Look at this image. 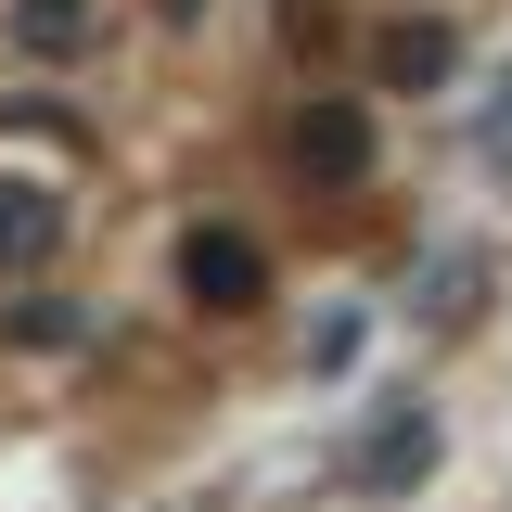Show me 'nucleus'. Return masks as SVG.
<instances>
[{
  "label": "nucleus",
  "mask_w": 512,
  "mask_h": 512,
  "mask_svg": "<svg viewBox=\"0 0 512 512\" xmlns=\"http://www.w3.org/2000/svg\"><path fill=\"white\" fill-rule=\"evenodd\" d=\"M423 461H436V410H410V397H397L372 436H359V487H372V500H397Z\"/></svg>",
  "instance_id": "nucleus-1"
},
{
  "label": "nucleus",
  "mask_w": 512,
  "mask_h": 512,
  "mask_svg": "<svg viewBox=\"0 0 512 512\" xmlns=\"http://www.w3.org/2000/svg\"><path fill=\"white\" fill-rule=\"evenodd\" d=\"M180 269H192V295H205V308H244V295H256V256L231 244V231H205V244H192Z\"/></svg>",
  "instance_id": "nucleus-2"
},
{
  "label": "nucleus",
  "mask_w": 512,
  "mask_h": 512,
  "mask_svg": "<svg viewBox=\"0 0 512 512\" xmlns=\"http://www.w3.org/2000/svg\"><path fill=\"white\" fill-rule=\"evenodd\" d=\"M384 64H397V77H436V64H448V39H436V26H397V52H384Z\"/></svg>",
  "instance_id": "nucleus-4"
},
{
  "label": "nucleus",
  "mask_w": 512,
  "mask_h": 512,
  "mask_svg": "<svg viewBox=\"0 0 512 512\" xmlns=\"http://www.w3.org/2000/svg\"><path fill=\"white\" fill-rule=\"evenodd\" d=\"M359 154H372L359 116H308V128H295V167H359Z\"/></svg>",
  "instance_id": "nucleus-3"
}]
</instances>
